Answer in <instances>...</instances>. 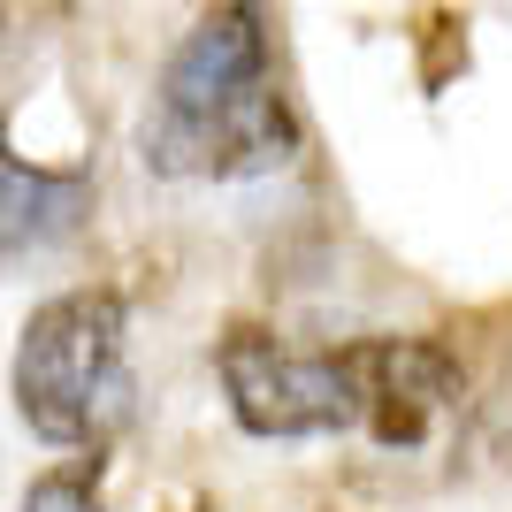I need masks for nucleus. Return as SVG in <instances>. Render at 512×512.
<instances>
[{"mask_svg":"<svg viewBox=\"0 0 512 512\" xmlns=\"http://www.w3.org/2000/svg\"><path fill=\"white\" fill-rule=\"evenodd\" d=\"M138 161L176 184H237L299 161V115L276 85L260 0H214L176 39L138 123Z\"/></svg>","mask_w":512,"mask_h":512,"instance_id":"1","label":"nucleus"},{"mask_svg":"<svg viewBox=\"0 0 512 512\" xmlns=\"http://www.w3.org/2000/svg\"><path fill=\"white\" fill-rule=\"evenodd\" d=\"M214 375H222V398H230L237 428L260 436V444H299V436H344V428H360L344 344L306 352V344H283L276 329L245 321V329H230V337L214 344Z\"/></svg>","mask_w":512,"mask_h":512,"instance_id":"3","label":"nucleus"},{"mask_svg":"<svg viewBox=\"0 0 512 512\" xmlns=\"http://www.w3.org/2000/svg\"><path fill=\"white\" fill-rule=\"evenodd\" d=\"M482 444H490L497 467H512V352H505V367H497L490 398H482Z\"/></svg>","mask_w":512,"mask_h":512,"instance_id":"7","label":"nucleus"},{"mask_svg":"<svg viewBox=\"0 0 512 512\" xmlns=\"http://www.w3.org/2000/svg\"><path fill=\"white\" fill-rule=\"evenodd\" d=\"M16 421L54 451H100L130 413V306L123 291L85 283L31 306L16 329Z\"/></svg>","mask_w":512,"mask_h":512,"instance_id":"2","label":"nucleus"},{"mask_svg":"<svg viewBox=\"0 0 512 512\" xmlns=\"http://www.w3.org/2000/svg\"><path fill=\"white\" fill-rule=\"evenodd\" d=\"M344 367H352L360 428L383 451H421L467 406V367L436 337H352L344 344Z\"/></svg>","mask_w":512,"mask_h":512,"instance_id":"4","label":"nucleus"},{"mask_svg":"<svg viewBox=\"0 0 512 512\" xmlns=\"http://www.w3.org/2000/svg\"><path fill=\"white\" fill-rule=\"evenodd\" d=\"M92 214V176L85 169H46V161H16L0 153V253H54L85 230Z\"/></svg>","mask_w":512,"mask_h":512,"instance_id":"5","label":"nucleus"},{"mask_svg":"<svg viewBox=\"0 0 512 512\" xmlns=\"http://www.w3.org/2000/svg\"><path fill=\"white\" fill-rule=\"evenodd\" d=\"M23 512H100V451L69 459V467H46L23 490Z\"/></svg>","mask_w":512,"mask_h":512,"instance_id":"6","label":"nucleus"}]
</instances>
